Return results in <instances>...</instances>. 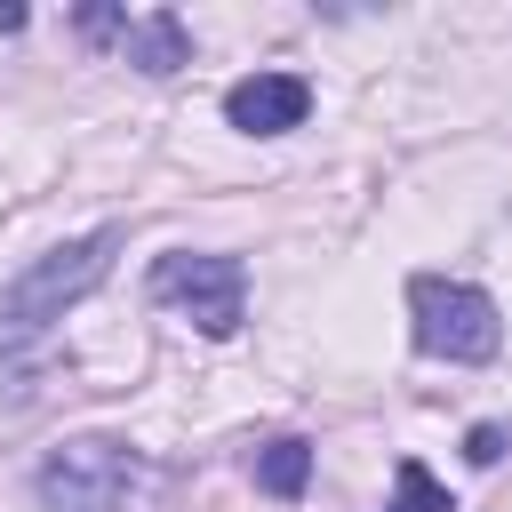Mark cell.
Returning <instances> with one entry per match:
<instances>
[{
    "instance_id": "obj_9",
    "label": "cell",
    "mask_w": 512,
    "mask_h": 512,
    "mask_svg": "<svg viewBox=\"0 0 512 512\" xmlns=\"http://www.w3.org/2000/svg\"><path fill=\"white\" fill-rule=\"evenodd\" d=\"M72 24H80V40H120L128 32V8H80Z\"/></svg>"
},
{
    "instance_id": "obj_10",
    "label": "cell",
    "mask_w": 512,
    "mask_h": 512,
    "mask_svg": "<svg viewBox=\"0 0 512 512\" xmlns=\"http://www.w3.org/2000/svg\"><path fill=\"white\" fill-rule=\"evenodd\" d=\"M464 456H472V464H496V456H504V432H496V424H472V432H464Z\"/></svg>"
},
{
    "instance_id": "obj_7",
    "label": "cell",
    "mask_w": 512,
    "mask_h": 512,
    "mask_svg": "<svg viewBox=\"0 0 512 512\" xmlns=\"http://www.w3.org/2000/svg\"><path fill=\"white\" fill-rule=\"evenodd\" d=\"M304 480H312V440H272V448H256V488L264 496H280V504H296L304 496Z\"/></svg>"
},
{
    "instance_id": "obj_5",
    "label": "cell",
    "mask_w": 512,
    "mask_h": 512,
    "mask_svg": "<svg viewBox=\"0 0 512 512\" xmlns=\"http://www.w3.org/2000/svg\"><path fill=\"white\" fill-rule=\"evenodd\" d=\"M304 112H312V80H296V72H248L224 88V120L240 136H288V128H304Z\"/></svg>"
},
{
    "instance_id": "obj_2",
    "label": "cell",
    "mask_w": 512,
    "mask_h": 512,
    "mask_svg": "<svg viewBox=\"0 0 512 512\" xmlns=\"http://www.w3.org/2000/svg\"><path fill=\"white\" fill-rule=\"evenodd\" d=\"M408 312H416V352L432 360H496L504 352V320H496V296L472 288V280H440V272H416L408 280Z\"/></svg>"
},
{
    "instance_id": "obj_3",
    "label": "cell",
    "mask_w": 512,
    "mask_h": 512,
    "mask_svg": "<svg viewBox=\"0 0 512 512\" xmlns=\"http://www.w3.org/2000/svg\"><path fill=\"white\" fill-rule=\"evenodd\" d=\"M152 304H176L200 336H232L248 320V264L240 256H160L152 264Z\"/></svg>"
},
{
    "instance_id": "obj_1",
    "label": "cell",
    "mask_w": 512,
    "mask_h": 512,
    "mask_svg": "<svg viewBox=\"0 0 512 512\" xmlns=\"http://www.w3.org/2000/svg\"><path fill=\"white\" fill-rule=\"evenodd\" d=\"M112 256H120V224H96L88 240H64V248H48V256H32L8 288H0V360H16V352H32L104 272H112Z\"/></svg>"
},
{
    "instance_id": "obj_8",
    "label": "cell",
    "mask_w": 512,
    "mask_h": 512,
    "mask_svg": "<svg viewBox=\"0 0 512 512\" xmlns=\"http://www.w3.org/2000/svg\"><path fill=\"white\" fill-rule=\"evenodd\" d=\"M384 512H456L448 504V488L416 464V456H400V472H392V496H384Z\"/></svg>"
},
{
    "instance_id": "obj_11",
    "label": "cell",
    "mask_w": 512,
    "mask_h": 512,
    "mask_svg": "<svg viewBox=\"0 0 512 512\" xmlns=\"http://www.w3.org/2000/svg\"><path fill=\"white\" fill-rule=\"evenodd\" d=\"M0 32H24V8H0Z\"/></svg>"
},
{
    "instance_id": "obj_4",
    "label": "cell",
    "mask_w": 512,
    "mask_h": 512,
    "mask_svg": "<svg viewBox=\"0 0 512 512\" xmlns=\"http://www.w3.org/2000/svg\"><path fill=\"white\" fill-rule=\"evenodd\" d=\"M136 488V448L120 440H64L40 464V512H120Z\"/></svg>"
},
{
    "instance_id": "obj_6",
    "label": "cell",
    "mask_w": 512,
    "mask_h": 512,
    "mask_svg": "<svg viewBox=\"0 0 512 512\" xmlns=\"http://www.w3.org/2000/svg\"><path fill=\"white\" fill-rule=\"evenodd\" d=\"M120 56H128L136 72L168 80L176 64H192V32H184V16H176V8H144V16H128V32H120Z\"/></svg>"
}]
</instances>
